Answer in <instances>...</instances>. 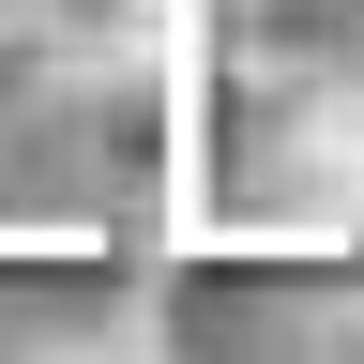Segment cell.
Segmentation results:
<instances>
[{
  "label": "cell",
  "instance_id": "1",
  "mask_svg": "<svg viewBox=\"0 0 364 364\" xmlns=\"http://www.w3.org/2000/svg\"><path fill=\"white\" fill-rule=\"evenodd\" d=\"M0 46L61 76H107V61H182L198 46V0H0Z\"/></svg>",
  "mask_w": 364,
  "mask_h": 364
},
{
  "label": "cell",
  "instance_id": "2",
  "mask_svg": "<svg viewBox=\"0 0 364 364\" xmlns=\"http://www.w3.org/2000/svg\"><path fill=\"white\" fill-rule=\"evenodd\" d=\"M31 364H167L152 318H76V334H31Z\"/></svg>",
  "mask_w": 364,
  "mask_h": 364
},
{
  "label": "cell",
  "instance_id": "3",
  "mask_svg": "<svg viewBox=\"0 0 364 364\" xmlns=\"http://www.w3.org/2000/svg\"><path fill=\"white\" fill-rule=\"evenodd\" d=\"M304 364H364V304H349V318H318V334H304Z\"/></svg>",
  "mask_w": 364,
  "mask_h": 364
}]
</instances>
